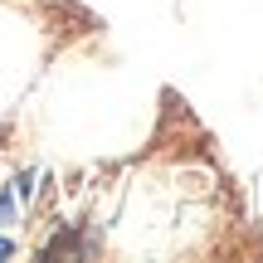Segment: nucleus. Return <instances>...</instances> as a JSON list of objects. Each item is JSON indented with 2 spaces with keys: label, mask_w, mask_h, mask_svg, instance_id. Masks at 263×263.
<instances>
[{
  "label": "nucleus",
  "mask_w": 263,
  "mask_h": 263,
  "mask_svg": "<svg viewBox=\"0 0 263 263\" xmlns=\"http://www.w3.org/2000/svg\"><path fill=\"white\" fill-rule=\"evenodd\" d=\"M5 254H10V244H5V239H0V258H5Z\"/></svg>",
  "instance_id": "f257e3e1"
}]
</instances>
